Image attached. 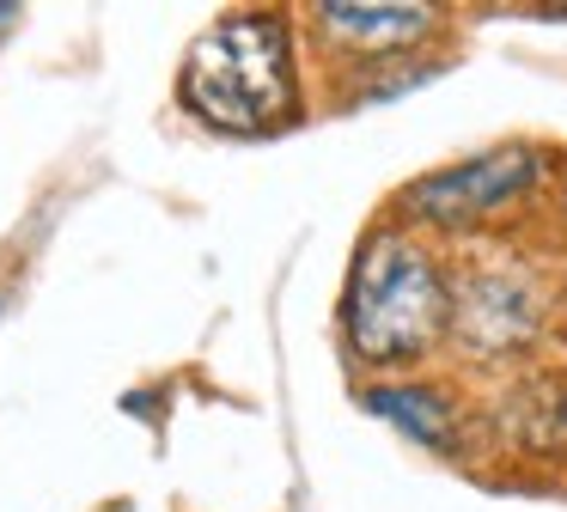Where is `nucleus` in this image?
Masks as SVG:
<instances>
[{
    "label": "nucleus",
    "instance_id": "5",
    "mask_svg": "<svg viewBox=\"0 0 567 512\" xmlns=\"http://www.w3.org/2000/svg\"><path fill=\"white\" fill-rule=\"evenodd\" d=\"M318 24L348 49H367V55H396V49L421 43L433 31V12L427 7H318Z\"/></svg>",
    "mask_w": 567,
    "mask_h": 512
},
{
    "label": "nucleus",
    "instance_id": "7",
    "mask_svg": "<svg viewBox=\"0 0 567 512\" xmlns=\"http://www.w3.org/2000/svg\"><path fill=\"white\" fill-rule=\"evenodd\" d=\"M518 414H525V427L518 433L530 439V446H555V439L567 433V385H530L525 397H518Z\"/></svg>",
    "mask_w": 567,
    "mask_h": 512
},
{
    "label": "nucleus",
    "instance_id": "6",
    "mask_svg": "<svg viewBox=\"0 0 567 512\" xmlns=\"http://www.w3.org/2000/svg\"><path fill=\"white\" fill-rule=\"evenodd\" d=\"M367 409H379L384 421H396L409 439L421 446H445L452 439V402L440 390H421V385H384V390H367Z\"/></svg>",
    "mask_w": 567,
    "mask_h": 512
},
{
    "label": "nucleus",
    "instance_id": "1",
    "mask_svg": "<svg viewBox=\"0 0 567 512\" xmlns=\"http://www.w3.org/2000/svg\"><path fill=\"white\" fill-rule=\"evenodd\" d=\"M342 324L360 360L372 366L421 360L452 324V287H445L440 256L396 226L372 232L354 263V280H348Z\"/></svg>",
    "mask_w": 567,
    "mask_h": 512
},
{
    "label": "nucleus",
    "instance_id": "4",
    "mask_svg": "<svg viewBox=\"0 0 567 512\" xmlns=\"http://www.w3.org/2000/svg\"><path fill=\"white\" fill-rule=\"evenodd\" d=\"M452 324L476 354H513L543 329V293L525 268H482L452 293Z\"/></svg>",
    "mask_w": 567,
    "mask_h": 512
},
{
    "label": "nucleus",
    "instance_id": "8",
    "mask_svg": "<svg viewBox=\"0 0 567 512\" xmlns=\"http://www.w3.org/2000/svg\"><path fill=\"white\" fill-rule=\"evenodd\" d=\"M19 19V7H0V24H13Z\"/></svg>",
    "mask_w": 567,
    "mask_h": 512
},
{
    "label": "nucleus",
    "instance_id": "3",
    "mask_svg": "<svg viewBox=\"0 0 567 512\" xmlns=\"http://www.w3.org/2000/svg\"><path fill=\"white\" fill-rule=\"evenodd\" d=\"M543 158L530 146H494V153L470 158V165H452L440 177H421L415 190H403V207L421 219V226L440 232H464L482 226L494 207H506L513 195H525L537 183Z\"/></svg>",
    "mask_w": 567,
    "mask_h": 512
},
{
    "label": "nucleus",
    "instance_id": "2",
    "mask_svg": "<svg viewBox=\"0 0 567 512\" xmlns=\"http://www.w3.org/2000/svg\"><path fill=\"white\" fill-rule=\"evenodd\" d=\"M177 92L202 122H214L226 134H262L275 122H287L299 104L287 24L262 19V12L220 19L214 31H202L189 43Z\"/></svg>",
    "mask_w": 567,
    "mask_h": 512
},
{
    "label": "nucleus",
    "instance_id": "9",
    "mask_svg": "<svg viewBox=\"0 0 567 512\" xmlns=\"http://www.w3.org/2000/svg\"><path fill=\"white\" fill-rule=\"evenodd\" d=\"M555 19H567V7H561V12H555Z\"/></svg>",
    "mask_w": 567,
    "mask_h": 512
}]
</instances>
